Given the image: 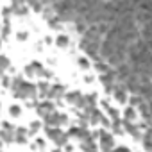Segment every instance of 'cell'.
I'll return each mask as SVG.
<instances>
[{
  "label": "cell",
  "instance_id": "obj_1",
  "mask_svg": "<svg viewBox=\"0 0 152 152\" xmlns=\"http://www.w3.org/2000/svg\"><path fill=\"white\" fill-rule=\"evenodd\" d=\"M100 50H102V56H104V57H111V56L118 50V41H115V39H109V38H107V39L102 43Z\"/></svg>",
  "mask_w": 152,
  "mask_h": 152
},
{
  "label": "cell",
  "instance_id": "obj_2",
  "mask_svg": "<svg viewBox=\"0 0 152 152\" xmlns=\"http://www.w3.org/2000/svg\"><path fill=\"white\" fill-rule=\"evenodd\" d=\"M16 93H18V97H34L36 95V88L32 86V84H22L18 90H16Z\"/></svg>",
  "mask_w": 152,
  "mask_h": 152
},
{
  "label": "cell",
  "instance_id": "obj_3",
  "mask_svg": "<svg viewBox=\"0 0 152 152\" xmlns=\"http://www.w3.org/2000/svg\"><path fill=\"white\" fill-rule=\"evenodd\" d=\"M125 56H127V50H116V52H115L111 57H107V59H109V63H111V64H116V66H118V64H122V63H124Z\"/></svg>",
  "mask_w": 152,
  "mask_h": 152
},
{
  "label": "cell",
  "instance_id": "obj_4",
  "mask_svg": "<svg viewBox=\"0 0 152 152\" xmlns=\"http://www.w3.org/2000/svg\"><path fill=\"white\" fill-rule=\"evenodd\" d=\"M64 120H66V116H63V115H48L47 116V122L50 125H57L59 122H64Z\"/></svg>",
  "mask_w": 152,
  "mask_h": 152
},
{
  "label": "cell",
  "instance_id": "obj_5",
  "mask_svg": "<svg viewBox=\"0 0 152 152\" xmlns=\"http://www.w3.org/2000/svg\"><path fill=\"white\" fill-rule=\"evenodd\" d=\"M47 134L54 140V141H59V143H63L64 141V138H63V134L59 132V131H56V129H47Z\"/></svg>",
  "mask_w": 152,
  "mask_h": 152
},
{
  "label": "cell",
  "instance_id": "obj_6",
  "mask_svg": "<svg viewBox=\"0 0 152 152\" xmlns=\"http://www.w3.org/2000/svg\"><path fill=\"white\" fill-rule=\"evenodd\" d=\"M100 136H102V148H104V150L113 148V140H111V136H107V134H104V132H100Z\"/></svg>",
  "mask_w": 152,
  "mask_h": 152
},
{
  "label": "cell",
  "instance_id": "obj_7",
  "mask_svg": "<svg viewBox=\"0 0 152 152\" xmlns=\"http://www.w3.org/2000/svg\"><path fill=\"white\" fill-rule=\"evenodd\" d=\"M50 109H52V104H41V106H39V113L45 115V116L50 115Z\"/></svg>",
  "mask_w": 152,
  "mask_h": 152
},
{
  "label": "cell",
  "instance_id": "obj_8",
  "mask_svg": "<svg viewBox=\"0 0 152 152\" xmlns=\"http://www.w3.org/2000/svg\"><path fill=\"white\" fill-rule=\"evenodd\" d=\"M125 127H127V131H129V132H131L134 138H140V131H138V129H136L132 124H129V122H127V124H125Z\"/></svg>",
  "mask_w": 152,
  "mask_h": 152
},
{
  "label": "cell",
  "instance_id": "obj_9",
  "mask_svg": "<svg viewBox=\"0 0 152 152\" xmlns=\"http://www.w3.org/2000/svg\"><path fill=\"white\" fill-rule=\"evenodd\" d=\"M115 95H116V99H118L120 102H125V91H124L122 88H116V90H115Z\"/></svg>",
  "mask_w": 152,
  "mask_h": 152
},
{
  "label": "cell",
  "instance_id": "obj_10",
  "mask_svg": "<svg viewBox=\"0 0 152 152\" xmlns=\"http://www.w3.org/2000/svg\"><path fill=\"white\" fill-rule=\"evenodd\" d=\"M57 45H59V47H66V45H68L66 36H59V38H57Z\"/></svg>",
  "mask_w": 152,
  "mask_h": 152
},
{
  "label": "cell",
  "instance_id": "obj_11",
  "mask_svg": "<svg viewBox=\"0 0 152 152\" xmlns=\"http://www.w3.org/2000/svg\"><path fill=\"white\" fill-rule=\"evenodd\" d=\"M61 93H63V88H54L50 91V97H61Z\"/></svg>",
  "mask_w": 152,
  "mask_h": 152
},
{
  "label": "cell",
  "instance_id": "obj_12",
  "mask_svg": "<svg viewBox=\"0 0 152 152\" xmlns=\"http://www.w3.org/2000/svg\"><path fill=\"white\" fill-rule=\"evenodd\" d=\"M125 116H127V118H134V111H132V109L129 107V109L125 111Z\"/></svg>",
  "mask_w": 152,
  "mask_h": 152
},
{
  "label": "cell",
  "instance_id": "obj_13",
  "mask_svg": "<svg viewBox=\"0 0 152 152\" xmlns=\"http://www.w3.org/2000/svg\"><path fill=\"white\" fill-rule=\"evenodd\" d=\"M20 113V107H11V115H18Z\"/></svg>",
  "mask_w": 152,
  "mask_h": 152
}]
</instances>
